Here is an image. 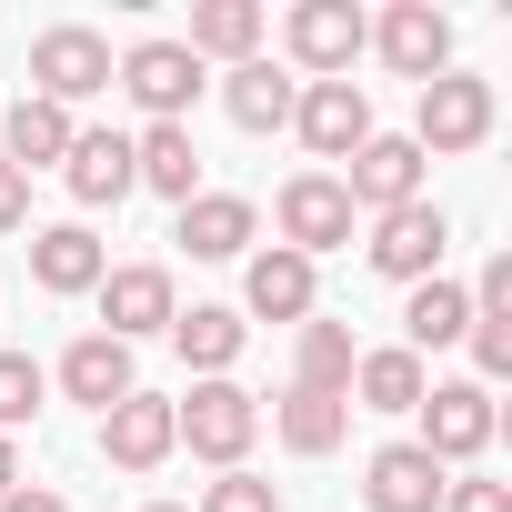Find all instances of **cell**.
Returning a JSON list of instances; mask_svg holds the SVG:
<instances>
[{
  "label": "cell",
  "instance_id": "cell-1",
  "mask_svg": "<svg viewBox=\"0 0 512 512\" xmlns=\"http://www.w3.org/2000/svg\"><path fill=\"white\" fill-rule=\"evenodd\" d=\"M492 121H502L492 81H482V71H442V81H422V101H412V151H422V161L482 151V141H492Z\"/></svg>",
  "mask_w": 512,
  "mask_h": 512
},
{
  "label": "cell",
  "instance_id": "cell-2",
  "mask_svg": "<svg viewBox=\"0 0 512 512\" xmlns=\"http://www.w3.org/2000/svg\"><path fill=\"white\" fill-rule=\"evenodd\" d=\"M171 432H181V452H191V462H211V472H241L251 432H262V402H251L241 382H191V392L171 402Z\"/></svg>",
  "mask_w": 512,
  "mask_h": 512
},
{
  "label": "cell",
  "instance_id": "cell-3",
  "mask_svg": "<svg viewBox=\"0 0 512 512\" xmlns=\"http://www.w3.org/2000/svg\"><path fill=\"white\" fill-rule=\"evenodd\" d=\"M101 91H111V41L81 31V21H51V31L31 41V101L81 111V101H101Z\"/></svg>",
  "mask_w": 512,
  "mask_h": 512
},
{
  "label": "cell",
  "instance_id": "cell-4",
  "mask_svg": "<svg viewBox=\"0 0 512 512\" xmlns=\"http://www.w3.org/2000/svg\"><path fill=\"white\" fill-rule=\"evenodd\" d=\"M372 272L382 282H442V251H452V221H442V201H402V211H372Z\"/></svg>",
  "mask_w": 512,
  "mask_h": 512
},
{
  "label": "cell",
  "instance_id": "cell-5",
  "mask_svg": "<svg viewBox=\"0 0 512 512\" xmlns=\"http://www.w3.org/2000/svg\"><path fill=\"white\" fill-rule=\"evenodd\" d=\"M282 51L312 81H352V61L372 51V21L352 11V0H292V11H282Z\"/></svg>",
  "mask_w": 512,
  "mask_h": 512
},
{
  "label": "cell",
  "instance_id": "cell-6",
  "mask_svg": "<svg viewBox=\"0 0 512 512\" xmlns=\"http://www.w3.org/2000/svg\"><path fill=\"white\" fill-rule=\"evenodd\" d=\"M272 221H282V251H302V262H322V251H342L352 241V191H342V171H292L282 181V201H272Z\"/></svg>",
  "mask_w": 512,
  "mask_h": 512
},
{
  "label": "cell",
  "instance_id": "cell-7",
  "mask_svg": "<svg viewBox=\"0 0 512 512\" xmlns=\"http://www.w3.org/2000/svg\"><path fill=\"white\" fill-rule=\"evenodd\" d=\"M111 91H131L141 121H191V101H201V61H191L181 41H131V51L111 61Z\"/></svg>",
  "mask_w": 512,
  "mask_h": 512
},
{
  "label": "cell",
  "instance_id": "cell-8",
  "mask_svg": "<svg viewBox=\"0 0 512 512\" xmlns=\"http://www.w3.org/2000/svg\"><path fill=\"white\" fill-rule=\"evenodd\" d=\"M492 432H502V412H492V392L482 382H432L422 392V452L452 472V462H472V452H492Z\"/></svg>",
  "mask_w": 512,
  "mask_h": 512
},
{
  "label": "cell",
  "instance_id": "cell-9",
  "mask_svg": "<svg viewBox=\"0 0 512 512\" xmlns=\"http://www.w3.org/2000/svg\"><path fill=\"white\" fill-rule=\"evenodd\" d=\"M292 131H302L312 161H352V151L372 141V91H362V81H302Z\"/></svg>",
  "mask_w": 512,
  "mask_h": 512
},
{
  "label": "cell",
  "instance_id": "cell-10",
  "mask_svg": "<svg viewBox=\"0 0 512 512\" xmlns=\"http://www.w3.org/2000/svg\"><path fill=\"white\" fill-rule=\"evenodd\" d=\"M372 51L422 91V81H442V71H452V21L432 11V0H392V11L372 21Z\"/></svg>",
  "mask_w": 512,
  "mask_h": 512
},
{
  "label": "cell",
  "instance_id": "cell-11",
  "mask_svg": "<svg viewBox=\"0 0 512 512\" xmlns=\"http://www.w3.org/2000/svg\"><path fill=\"white\" fill-rule=\"evenodd\" d=\"M312 302H322V272L302 262V251L272 241V251H251V262H241V312H251V322H292V332H302Z\"/></svg>",
  "mask_w": 512,
  "mask_h": 512
},
{
  "label": "cell",
  "instance_id": "cell-12",
  "mask_svg": "<svg viewBox=\"0 0 512 512\" xmlns=\"http://www.w3.org/2000/svg\"><path fill=\"white\" fill-rule=\"evenodd\" d=\"M342 191H352V211H402V201H422V151H412V131H372V141L352 151Z\"/></svg>",
  "mask_w": 512,
  "mask_h": 512
},
{
  "label": "cell",
  "instance_id": "cell-13",
  "mask_svg": "<svg viewBox=\"0 0 512 512\" xmlns=\"http://www.w3.org/2000/svg\"><path fill=\"white\" fill-rule=\"evenodd\" d=\"M171 312H181V292H171L161 262H121V272H101V332H111V342L171 332Z\"/></svg>",
  "mask_w": 512,
  "mask_h": 512
},
{
  "label": "cell",
  "instance_id": "cell-14",
  "mask_svg": "<svg viewBox=\"0 0 512 512\" xmlns=\"http://www.w3.org/2000/svg\"><path fill=\"white\" fill-rule=\"evenodd\" d=\"M171 452H181V432H171V402L161 392H131V402L101 412V462L111 472H161Z\"/></svg>",
  "mask_w": 512,
  "mask_h": 512
},
{
  "label": "cell",
  "instance_id": "cell-15",
  "mask_svg": "<svg viewBox=\"0 0 512 512\" xmlns=\"http://www.w3.org/2000/svg\"><path fill=\"white\" fill-rule=\"evenodd\" d=\"M171 241L191 251V262H241V251L262 241V211H251L241 191H191L181 221H171Z\"/></svg>",
  "mask_w": 512,
  "mask_h": 512
},
{
  "label": "cell",
  "instance_id": "cell-16",
  "mask_svg": "<svg viewBox=\"0 0 512 512\" xmlns=\"http://www.w3.org/2000/svg\"><path fill=\"white\" fill-rule=\"evenodd\" d=\"M442 462L422 452V442H382L372 462H362V502L372 512H442Z\"/></svg>",
  "mask_w": 512,
  "mask_h": 512
},
{
  "label": "cell",
  "instance_id": "cell-17",
  "mask_svg": "<svg viewBox=\"0 0 512 512\" xmlns=\"http://www.w3.org/2000/svg\"><path fill=\"white\" fill-rule=\"evenodd\" d=\"M101 272H111V251L91 241V221H51V231H31V282H41L51 302L101 292Z\"/></svg>",
  "mask_w": 512,
  "mask_h": 512
},
{
  "label": "cell",
  "instance_id": "cell-18",
  "mask_svg": "<svg viewBox=\"0 0 512 512\" xmlns=\"http://www.w3.org/2000/svg\"><path fill=\"white\" fill-rule=\"evenodd\" d=\"M81 412H111V402H131L141 392V372H131V342H111V332H81L71 352H61V372H51Z\"/></svg>",
  "mask_w": 512,
  "mask_h": 512
},
{
  "label": "cell",
  "instance_id": "cell-19",
  "mask_svg": "<svg viewBox=\"0 0 512 512\" xmlns=\"http://www.w3.org/2000/svg\"><path fill=\"white\" fill-rule=\"evenodd\" d=\"M71 141H81V121H71V111H51V101H31V91L0 111V161H11L21 181H31V171H61V161H71Z\"/></svg>",
  "mask_w": 512,
  "mask_h": 512
},
{
  "label": "cell",
  "instance_id": "cell-20",
  "mask_svg": "<svg viewBox=\"0 0 512 512\" xmlns=\"http://www.w3.org/2000/svg\"><path fill=\"white\" fill-rule=\"evenodd\" d=\"M131 181L141 191H161L171 211L201 191V141H191V121H151V131H131Z\"/></svg>",
  "mask_w": 512,
  "mask_h": 512
},
{
  "label": "cell",
  "instance_id": "cell-21",
  "mask_svg": "<svg viewBox=\"0 0 512 512\" xmlns=\"http://www.w3.org/2000/svg\"><path fill=\"white\" fill-rule=\"evenodd\" d=\"M61 181H71V201H81V211L131 201V191H141V181H131V131H81V141H71V161H61Z\"/></svg>",
  "mask_w": 512,
  "mask_h": 512
},
{
  "label": "cell",
  "instance_id": "cell-22",
  "mask_svg": "<svg viewBox=\"0 0 512 512\" xmlns=\"http://www.w3.org/2000/svg\"><path fill=\"white\" fill-rule=\"evenodd\" d=\"M262 31H272V11H262V0H201V11H191V61H262Z\"/></svg>",
  "mask_w": 512,
  "mask_h": 512
},
{
  "label": "cell",
  "instance_id": "cell-23",
  "mask_svg": "<svg viewBox=\"0 0 512 512\" xmlns=\"http://www.w3.org/2000/svg\"><path fill=\"white\" fill-rule=\"evenodd\" d=\"M171 342H181V362H191L201 382H231V362H241L251 322H241L231 302H191V312H171Z\"/></svg>",
  "mask_w": 512,
  "mask_h": 512
},
{
  "label": "cell",
  "instance_id": "cell-24",
  "mask_svg": "<svg viewBox=\"0 0 512 512\" xmlns=\"http://www.w3.org/2000/svg\"><path fill=\"white\" fill-rule=\"evenodd\" d=\"M422 392H432V372H422V352H402V342H372V352L352 362V412H422Z\"/></svg>",
  "mask_w": 512,
  "mask_h": 512
},
{
  "label": "cell",
  "instance_id": "cell-25",
  "mask_svg": "<svg viewBox=\"0 0 512 512\" xmlns=\"http://www.w3.org/2000/svg\"><path fill=\"white\" fill-rule=\"evenodd\" d=\"M292 101H302V81L292 71H272V61H241L231 81H221V111L262 141V131H292Z\"/></svg>",
  "mask_w": 512,
  "mask_h": 512
},
{
  "label": "cell",
  "instance_id": "cell-26",
  "mask_svg": "<svg viewBox=\"0 0 512 512\" xmlns=\"http://www.w3.org/2000/svg\"><path fill=\"white\" fill-rule=\"evenodd\" d=\"M272 432H282V452L322 462V452H342V432H352V402H342V392H282V402H272Z\"/></svg>",
  "mask_w": 512,
  "mask_h": 512
},
{
  "label": "cell",
  "instance_id": "cell-27",
  "mask_svg": "<svg viewBox=\"0 0 512 512\" xmlns=\"http://www.w3.org/2000/svg\"><path fill=\"white\" fill-rule=\"evenodd\" d=\"M352 362H362V342H352V322H302V352H292V392H342L352 402Z\"/></svg>",
  "mask_w": 512,
  "mask_h": 512
},
{
  "label": "cell",
  "instance_id": "cell-28",
  "mask_svg": "<svg viewBox=\"0 0 512 512\" xmlns=\"http://www.w3.org/2000/svg\"><path fill=\"white\" fill-rule=\"evenodd\" d=\"M472 332V292L462 282H412V302H402V352H442V342H462Z\"/></svg>",
  "mask_w": 512,
  "mask_h": 512
},
{
  "label": "cell",
  "instance_id": "cell-29",
  "mask_svg": "<svg viewBox=\"0 0 512 512\" xmlns=\"http://www.w3.org/2000/svg\"><path fill=\"white\" fill-rule=\"evenodd\" d=\"M41 392H51V372L31 352H0V432L11 442H21V422H41Z\"/></svg>",
  "mask_w": 512,
  "mask_h": 512
},
{
  "label": "cell",
  "instance_id": "cell-30",
  "mask_svg": "<svg viewBox=\"0 0 512 512\" xmlns=\"http://www.w3.org/2000/svg\"><path fill=\"white\" fill-rule=\"evenodd\" d=\"M462 342H472V382L492 392V382L512 372V312H472V332H462Z\"/></svg>",
  "mask_w": 512,
  "mask_h": 512
},
{
  "label": "cell",
  "instance_id": "cell-31",
  "mask_svg": "<svg viewBox=\"0 0 512 512\" xmlns=\"http://www.w3.org/2000/svg\"><path fill=\"white\" fill-rule=\"evenodd\" d=\"M201 512H282V492H272L262 472H221V482L201 492Z\"/></svg>",
  "mask_w": 512,
  "mask_h": 512
},
{
  "label": "cell",
  "instance_id": "cell-32",
  "mask_svg": "<svg viewBox=\"0 0 512 512\" xmlns=\"http://www.w3.org/2000/svg\"><path fill=\"white\" fill-rule=\"evenodd\" d=\"M442 512H512V482H442Z\"/></svg>",
  "mask_w": 512,
  "mask_h": 512
},
{
  "label": "cell",
  "instance_id": "cell-33",
  "mask_svg": "<svg viewBox=\"0 0 512 512\" xmlns=\"http://www.w3.org/2000/svg\"><path fill=\"white\" fill-rule=\"evenodd\" d=\"M472 312H512V251H492L482 282H472Z\"/></svg>",
  "mask_w": 512,
  "mask_h": 512
},
{
  "label": "cell",
  "instance_id": "cell-34",
  "mask_svg": "<svg viewBox=\"0 0 512 512\" xmlns=\"http://www.w3.org/2000/svg\"><path fill=\"white\" fill-rule=\"evenodd\" d=\"M0 231H31V181L0 161Z\"/></svg>",
  "mask_w": 512,
  "mask_h": 512
},
{
  "label": "cell",
  "instance_id": "cell-35",
  "mask_svg": "<svg viewBox=\"0 0 512 512\" xmlns=\"http://www.w3.org/2000/svg\"><path fill=\"white\" fill-rule=\"evenodd\" d=\"M0 512H71L51 482H11V492H0Z\"/></svg>",
  "mask_w": 512,
  "mask_h": 512
},
{
  "label": "cell",
  "instance_id": "cell-36",
  "mask_svg": "<svg viewBox=\"0 0 512 512\" xmlns=\"http://www.w3.org/2000/svg\"><path fill=\"white\" fill-rule=\"evenodd\" d=\"M11 482H21V442H11V432H0V492H11Z\"/></svg>",
  "mask_w": 512,
  "mask_h": 512
},
{
  "label": "cell",
  "instance_id": "cell-37",
  "mask_svg": "<svg viewBox=\"0 0 512 512\" xmlns=\"http://www.w3.org/2000/svg\"><path fill=\"white\" fill-rule=\"evenodd\" d=\"M141 512H191V502H141Z\"/></svg>",
  "mask_w": 512,
  "mask_h": 512
}]
</instances>
